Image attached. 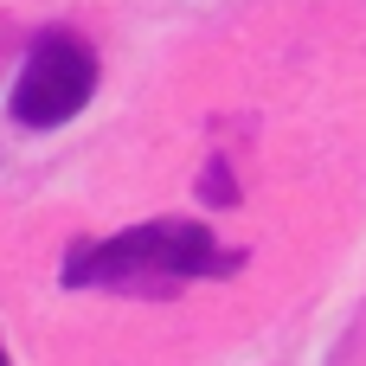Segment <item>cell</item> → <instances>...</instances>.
Returning <instances> with one entry per match:
<instances>
[{
    "mask_svg": "<svg viewBox=\"0 0 366 366\" xmlns=\"http://www.w3.org/2000/svg\"><path fill=\"white\" fill-rule=\"evenodd\" d=\"M244 251L219 244L199 219H148L116 238H77L64 251V290H109V296H180L187 283L232 277Z\"/></svg>",
    "mask_w": 366,
    "mask_h": 366,
    "instance_id": "6da1fadb",
    "label": "cell"
},
{
    "mask_svg": "<svg viewBox=\"0 0 366 366\" xmlns=\"http://www.w3.org/2000/svg\"><path fill=\"white\" fill-rule=\"evenodd\" d=\"M97 97V51L77 32H39L26 45V64L13 71L6 116L19 129H58Z\"/></svg>",
    "mask_w": 366,
    "mask_h": 366,
    "instance_id": "7a4b0ae2",
    "label": "cell"
},
{
    "mask_svg": "<svg viewBox=\"0 0 366 366\" xmlns=\"http://www.w3.org/2000/svg\"><path fill=\"white\" fill-rule=\"evenodd\" d=\"M0 366H13V360H6V347H0Z\"/></svg>",
    "mask_w": 366,
    "mask_h": 366,
    "instance_id": "3957f363",
    "label": "cell"
}]
</instances>
